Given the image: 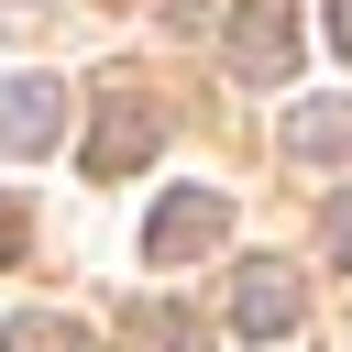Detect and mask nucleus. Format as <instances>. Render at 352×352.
Listing matches in <instances>:
<instances>
[{
	"mask_svg": "<svg viewBox=\"0 0 352 352\" xmlns=\"http://www.w3.org/2000/svg\"><path fill=\"white\" fill-rule=\"evenodd\" d=\"M286 154L297 165H352V99H297L286 110Z\"/></svg>",
	"mask_w": 352,
	"mask_h": 352,
	"instance_id": "423d86ee",
	"label": "nucleus"
},
{
	"mask_svg": "<svg viewBox=\"0 0 352 352\" xmlns=\"http://www.w3.org/2000/svg\"><path fill=\"white\" fill-rule=\"evenodd\" d=\"M319 242H330V253H341V264H352V187H341V198H330V220H319Z\"/></svg>",
	"mask_w": 352,
	"mask_h": 352,
	"instance_id": "1a4fd4ad",
	"label": "nucleus"
},
{
	"mask_svg": "<svg viewBox=\"0 0 352 352\" xmlns=\"http://www.w3.org/2000/svg\"><path fill=\"white\" fill-rule=\"evenodd\" d=\"M231 77L242 88H286L297 77V0H242L231 11Z\"/></svg>",
	"mask_w": 352,
	"mask_h": 352,
	"instance_id": "20e7f679",
	"label": "nucleus"
},
{
	"mask_svg": "<svg viewBox=\"0 0 352 352\" xmlns=\"http://www.w3.org/2000/svg\"><path fill=\"white\" fill-rule=\"evenodd\" d=\"M220 231H231V198L220 187H176L143 220V264H198V253H220Z\"/></svg>",
	"mask_w": 352,
	"mask_h": 352,
	"instance_id": "f03ea898",
	"label": "nucleus"
},
{
	"mask_svg": "<svg viewBox=\"0 0 352 352\" xmlns=\"http://www.w3.org/2000/svg\"><path fill=\"white\" fill-rule=\"evenodd\" d=\"M297 319H308L297 264H275V253H264V264H242V275H231V330H242V341H286Z\"/></svg>",
	"mask_w": 352,
	"mask_h": 352,
	"instance_id": "39448f33",
	"label": "nucleus"
},
{
	"mask_svg": "<svg viewBox=\"0 0 352 352\" xmlns=\"http://www.w3.org/2000/svg\"><path fill=\"white\" fill-rule=\"evenodd\" d=\"M22 242H33V220H22V198H0V264H22Z\"/></svg>",
	"mask_w": 352,
	"mask_h": 352,
	"instance_id": "9d476101",
	"label": "nucleus"
},
{
	"mask_svg": "<svg viewBox=\"0 0 352 352\" xmlns=\"http://www.w3.org/2000/svg\"><path fill=\"white\" fill-rule=\"evenodd\" d=\"M319 22H330V55H341V66H352V0H330V11H319Z\"/></svg>",
	"mask_w": 352,
	"mask_h": 352,
	"instance_id": "9b49d317",
	"label": "nucleus"
},
{
	"mask_svg": "<svg viewBox=\"0 0 352 352\" xmlns=\"http://www.w3.org/2000/svg\"><path fill=\"white\" fill-rule=\"evenodd\" d=\"M0 352H99V341H88L77 319H44V308H33V319H0Z\"/></svg>",
	"mask_w": 352,
	"mask_h": 352,
	"instance_id": "0eeeda50",
	"label": "nucleus"
},
{
	"mask_svg": "<svg viewBox=\"0 0 352 352\" xmlns=\"http://www.w3.org/2000/svg\"><path fill=\"white\" fill-rule=\"evenodd\" d=\"M143 330H154L165 352H198V319H187V308H143Z\"/></svg>",
	"mask_w": 352,
	"mask_h": 352,
	"instance_id": "6e6552de",
	"label": "nucleus"
},
{
	"mask_svg": "<svg viewBox=\"0 0 352 352\" xmlns=\"http://www.w3.org/2000/svg\"><path fill=\"white\" fill-rule=\"evenodd\" d=\"M154 143H165L154 88H143V77H88V176H99V187H110V176H143Z\"/></svg>",
	"mask_w": 352,
	"mask_h": 352,
	"instance_id": "f257e3e1",
	"label": "nucleus"
},
{
	"mask_svg": "<svg viewBox=\"0 0 352 352\" xmlns=\"http://www.w3.org/2000/svg\"><path fill=\"white\" fill-rule=\"evenodd\" d=\"M55 132H66V77L11 66V77H0V154L33 165V154H55Z\"/></svg>",
	"mask_w": 352,
	"mask_h": 352,
	"instance_id": "7ed1b4c3",
	"label": "nucleus"
}]
</instances>
